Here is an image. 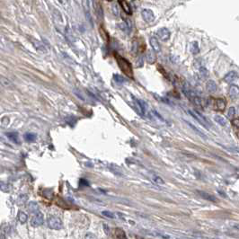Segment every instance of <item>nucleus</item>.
<instances>
[{
  "label": "nucleus",
  "mask_w": 239,
  "mask_h": 239,
  "mask_svg": "<svg viewBox=\"0 0 239 239\" xmlns=\"http://www.w3.org/2000/svg\"><path fill=\"white\" fill-rule=\"evenodd\" d=\"M227 149L228 151H230L231 153H233L235 155H237V156H239V147H227Z\"/></svg>",
  "instance_id": "obj_31"
},
{
  "label": "nucleus",
  "mask_w": 239,
  "mask_h": 239,
  "mask_svg": "<svg viewBox=\"0 0 239 239\" xmlns=\"http://www.w3.org/2000/svg\"><path fill=\"white\" fill-rule=\"evenodd\" d=\"M186 123H187V124H188V125L190 126V127H191V128H192V130H194V131H195V132L197 133V134L199 135V136H201V137H202V138H207V137H206V136L204 135V133H202V132H201V130H200L199 129H197V128L195 127V126H193V125H192V124L191 122H186Z\"/></svg>",
  "instance_id": "obj_23"
},
{
  "label": "nucleus",
  "mask_w": 239,
  "mask_h": 239,
  "mask_svg": "<svg viewBox=\"0 0 239 239\" xmlns=\"http://www.w3.org/2000/svg\"><path fill=\"white\" fill-rule=\"evenodd\" d=\"M141 16L147 23H151L155 20L154 13L150 9H143L142 12H141Z\"/></svg>",
  "instance_id": "obj_6"
},
{
  "label": "nucleus",
  "mask_w": 239,
  "mask_h": 239,
  "mask_svg": "<svg viewBox=\"0 0 239 239\" xmlns=\"http://www.w3.org/2000/svg\"><path fill=\"white\" fill-rule=\"evenodd\" d=\"M28 209H29L32 212H38L39 211V209H38V205L36 202H30L29 205H28Z\"/></svg>",
  "instance_id": "obj_24"
},
{
  "label": "nucleus",
  "mask_w": 239,
  "mask_h": 239,
  "mask_svg": "<svg viewBox=\"0 0 239 239\" xmlns=\"http://www.w3.org/2000/svg\"><path fill=\"white\" fill-rule=\"evenodd\" d=\"M119 4L121 5V7L122 8V10L125 12V14H127V15H131V8L129 5V3L126 1V0H119Z\"/></svg>",
  "instance_id": "obj_10"
},
{
  "label": "nucleus",
  "mask_w": 239,
  "mask_h": 239,
  "mask_svg": "<svg viewBox=\"0 0 239 239\" xmlns=\"http://www.w3.org/2000/svg\"><path fill=\"white\" fill-rule=\"evenodd\" d=\"M5 136L7 137L12 142L16 143V144H19L20 140H19V135L17 132H7L5 133Z\"/></svg>",
  "instance_id": "obj_13"
},
{
  "label": "nucleus",
  "mask_w": 239,
  "mask_h": 239,
  "mask_svg": "<svg viewBox=\"0 0 239 239\" xmlns=\"http://www.w3.org/2000/svg\"><path fill=\"white\" fill-rule=\"evenodd\" d=\"M190 50H191V52L192 54H198L200 52V48H199L198 43H196V41L192 43L191 47H190Z\"/></svg>",
  "instance_id": "obj_19"
},
{
  "label": "nucleus",
  "mask_w": 239,
  "mask_h": 239,
  "mask_svg": "<svg viewBox=\"0 0 239 239\" xmlns=\"http://www.w3.org/2000/svg\"><path fill=\"white\" fill-rule=\"evenodd\" d=\"M8 122H9V119L6 118V117H5L4 119H3V121H2V122H1V124H2V127H5V125H7L8 124Z\"/></svg>",
  "instance_id": "obj_37"
},
{
  "label": "nucleus",
  "mask_w": 239,
  "mask_h": 239,
  "mask_svg": "<svg viewBox=\"0 0 239 239\" xmlns=\"http://www.w3.org/2000/svg\"><path fill=\"white\" fill-rule=\"evenodd\" d=\"M9 226L8 225H5V226L2 227V229H1V233L2 234H6V233H9Z\"/></svg>",
  "instance_id": "obj_34"
},
{
  "label": "nucleus",
  "mask_w": 239,
  "mask_h": 239,
  "mask_svg": "<svg viewBox=\"0 0 239 239\" xmlns=\"http://www.w3.org/2000/svg\"><path fill=\"white\" fill-rule=\"evenodd\" d=\"M155 52L156 51L154 50H151V51H147V52L146 54V59H147V63H149V64H154L157 60V55Z\"/></svg>",
  "instance_id": "obj_8"
},
{
  "label": "nucleus",
  "mask_w": 239,
  "mask_h": 239,
  "mask_svg": "<svg viewBox=\"0 0 239 239\" xmlns=\"http://www.w3.org/2000/svg\"><path fill=\"white\" fill-rule=\"evenodd\" d=\"M113 79H114L117 83H119V84H122V83L125 82V78H124V77H123L122 76H121V75H118V74H115V75L113 76Z\"/></svg>",
  "instance_id": "obj_29"
},
{
  "label": "nucleus",
  "mask_w": 239,
  "mask_h": 239,
  "mask_svg": "<svg viewBox=\"0 0 239 239\" xmlns=\"http://www.w3.org/2000/svg\"><path fill=\"white\" fill-rule=\"evenodd\" d=\"M206 88L208 90V92L209 93H215L217 91V85L213 80H209L207 82Z\"/></svg>",
  "instance_id": "obj_14"
},
{
  "label": "nucleus",
  "mask_w": 239,
  "mask_h": 239,
  "mask_svg": "<svg viewBox=\"0 0 239 239\" xmlns=\"http://www.w3.org/2000/svg\"><path fill=\"white\" fill-rule=\"evenodd\" d=\"M43 221H44L43 214L41 212H40V211H38V212H36V214H35L32 219L31 225L32 227H40L43 224Z\"/></svg>",
  "instance_id": "obj_4"
},
{
  "label": "nucleus",
  "mask_w": 239,
  "mask_h": 239,
  "mask_svg": "<svg viewBox=\"0 0 239 239\" xmlns=\"http://www.w3.org/2000/svg\"><path fill=\"white\" fill-rule=\"evenodd\" d=\"M226 100L222 99V98H217L214 101V109L216 111H223L226 108Z\"/></svg>",
  "instance_id": "obj_7"
},
{
  "label": "nucleus",
  "mask_w": 239,
  "mask_h": 239,
  "mask_svg": "<svg viewBox=\"0 0 239 239\" xmlns=\"http://www.w3.org/2000/svg\"><path fill=\"white\" fill-rule=\"evenodd\" d=\"M18 219H19V221L21 222V224H24L27 221L28 217L24 212H20L18 215Z\"/></svg>",
  "instance_id": "obj_27"
},
{
  "label": "nucleus",
  "mask_w": 239,
  "mask_h": 239,
  "mask_svg": "<svg viewBox=\"0 0 239 239\" xmlns=\"http://www.w3.org/2000/svg\"><path fill=\"white\" fill-rule=\"evenodd\" d=\"M232 124H233L234 126H236V128H239V118L234 119L233 121H232Z\"/></svg>",
  "instance_id": "obj_35"
},
{
  "label": "nucleus",
  "mask_w": 239,
  "mask_h": 239,
  "mask_svg": "<svg viewBox=\"0 0 239 239\" xmlns=\"http://www.w3.org/2000/svg\"><path fill=\"white\" fill-rule=\"evenodd\" d=\"M150 178L152 179V181H153L154 184H158V185H164V184H165V181H164L162 178H161L160 176H158V175L151 174V175H150Z\"/></svg>",
  "instance_id": "obj_16"
},
{
  "label": "nucleus",
  "mask_w": 239,
  "mask_h": 239,
  "mask_svg": "<svg viewBox=\"0 0 239 239\" xmlns=\"http://www.w3.org/2000/svg\"><path fill=\"white\" fill-rule=\"evenodd\" d=\"M99 32H100V35L102 36V38L105 41H109V34H108V32H106V30L104 29V28L103 27V26H101L100 28H99Z\"/></svg>",
  "instance_id": "obj_20"
},
{
  "label": "nucleus",
  "mask_w": 239,
  "mask_h": 239,
  "mask_svg": "<svg viewBox=\"0 0 239 239\" xmlns=\"http://www.w3.org/2000/svg\"><path fill=\"white\" fill-rule=\"evenodd\" d=\"M27 200V195L26 194H23V195H20L19 196V199H18V202L21 203V204H23Z\"/></svg>",
  "instance_id": "obj_33"
},
{
  "label": "nucleus",
  "mask_w": 239,
  "mask_h": 239,
  "mask_svg": "<svg viewBox=\"0 0 239 239\" xmlns=\"http://www.w3.org/2000/svg\"><path fill=\"white\" fill-rule=\"evenodd\" d=\"M1 189H2L3 192H8L9 191V190H8V184H5V185L4 182H2V184H1Z\"/></svg>",
  "instance_id": "obj_36"
},
{
  "label": "nucleus",
  "mask_w": 239,
  "mask_h": 239,
  "mask_svg": "<svg viewBox=\"0 0 239 239\" xmlns=\"http://www.w3.org/2000/svg\"><path fill=\"white\" fill-rule=\"evenodd\" d=\"M24 138L28 142H32V141H34L35 139H36V135H35L34 133H32V132H27L24 135Z\"/></svg>",
  "instance_id": "obj_18"
},
{
  "label": "nucleus",
  "mask_w": 239,
  "mask_h": 239,
  "mask_svg": "<svg viewBox=\"0 0 239 239\" xmlns=\"http://www.w3.org/2000/svg\"><path fill=\"white\" fill-rule=\"evenodd\" d=\"M62 221L58 217L50 216L48 217V227L53 230H59L62 228Z\"/></svg>",
  "instance_id": "obj_2"
},
{
  "label": "nucleus",
  "mask_w": 239,
  "mask_h": 239,
  "mask_svg": "<svg viewBox=\"0 0 239 239\" xmlns=\"http://www.w3.org/2000/svg\"><path fill=\"white\" fill-rule=\"evenodd\" d=\"M235 114H236V109H235L234 107L229 108L228 112V117L230 118V119H231V118H234Z\"/></svg>",
  "instance_id": "obj_32"
},
{
  "label": "nucleus",
  "mask_w": 239,
  "mask_h": 239,
  "mask_svg": "<svg viewBox=\"0 0 239 239\" xmlns=\"http://www.w3.org/2000/svg\"><path fill=\"white\" fill-rule=\"evenodd\" d=\"M228 95L231 98H234V99L239 97V86L235 85L231 86L228 90Z\"/></svg>",
  "instance_id": "obj_12"
},
{
  "label": "nucleus",
  "mask_w": 239,
  "mask_h": 239,
  "mask_svg": "<svg viewBox=\"0 0 239 239\" xmlns=\"http://www.w3.org/2000/svg\"><path fill=\"white\" fill-rule=\"evenodd\" d=\"M189 113L191 114L195 119H197V121H198L201 125L204 126V127H206V128L209 127V122H208V119H207L204 116H203L201 113H200L199 111H191V110H190V111H189Z\"/></svg>",
  "instance_id": "obj_3"
},
{
  "label": "nucleus",
  "mask_w": 239,
  "mask_h": 239,
  "mask_svg": "<svg viewBox=\"0 0 239 239\" xmlns=\"http://www.w3.org/2000/svg\"><path fill=\"white\" fill-rule=\"evenodd\" d=\"M214 119H215V122H216L217 123H219V124L221 125V126H226V125L228 124L227 119H225V118H223V117H221V116H219V115L215 116V117H214Z\"/></svg>",
  "instance_id": "obj_21"
},
{
  "label": "nucleus",
  "mask_w": 239,
  "mask_h": 239,
  "mask_svg": "<svg viewBox=\"0 0 239 239\" xmlns=\"http://www.w3.org/2000/svg\"><path fill=\"white\" fill-rule=\"evenodd\" d=\"M33 45H34V47L37 49V50L39 51H41V52H46V49L44 48V46L41 44V43H39L38 41H33Z\"/></svg>",
  "instance_id": "obj_22"
},
{
  "label": "nucleus",
  "mask_w": 239,
  "mask_h": 239,
  "mask_svg": "<svg viewBox=\"0 0 239 239\" xmlns=\"http://www.w3.org/2000/svg\"><path fill=\"white\" fill-rule=\"evenodd\" d=\"M102 215H103L104 217H108V219H115V215L114 213H112L111 211H108V210H103L102 211Z\"/></svg>",
  "instance_id": "obj_28"
},
{
  "label": "nucleus",
  "mask_w": 239,
  "mask_h": 239,
  "mask_svg": "<svg viewBox=\"0 0 239 239\" xmlns=\"http://www.w3.org/2000/svg\"><path fill=\"white\" fill-rule=\"evenodd\" d=\"M149 43L152 47L153 50L156 51V52H160L161 51V47H160V44L158 43V41L156 37H151L149 39Z\"/></svg>",
  "instance_id": "obj_11"
},
{
  "label": "nucleus",
  "mask_w": 239,
  "mask_h": 239,
  "mask_svg": "<svg viewBox=\"0 0 239 239\" xmlns=\"http://www.w3.org/2000/svg\"><path fill=\"white\" fill-rule=\"evenodd\" d=\"M200 74H201V76L202 77V78H207V77L209 76V71H208V69L204 67H201L200 68Z\"/></svg>",
  "instance_id": "obj_26"
},
{
  "label": "nucleus",
  "mask_w": 239,
  "mask_h": 239,
  "mask_svg": "<svg viewBox=\"0 0 239 239\" xmlns=\"http://www.w3.org/2000/svg\"><path fill=\"white\" fill-rule=\"evenodd\" d=\"M115 59H116L119 68H121L123 74L130 77V78H133V69H132L131 64L129 62V60H127L125 58L122 57L121 55H119L117 53L115 54Z\"/></svg>",
  "instance_id": "obj_1"
},
{
  "label": "nucleus",
  "mask_w": 239,
  "mask_h": 239,
  "mask_svg": "<svg viewBox=\"0 0 239 239\" xmlns=\"http://www.w3.org/2000/svg\"><path fill=\"white\" fill-rule=\"evenodd\" d=\"M118 26L121 28V30H122V31H124V32H128L129 31H130V25H129V24L128 23H125V22H122V23H121V24H118Z\"/></svg>",
  "instance_id": "obj_25"
},
{
  "label": "nucleus",
  "mask_w": 239,
  "mask_h": 239,
  "mask_svg": "<svg viewBox=\"0 0 239 239\" xmlns=\"http://www.w3.org/2000/svg\"><path fill=\"white\" fill-rule=\"evenodd\" d=\"M198 192L203 199H205V200H208V201H213V202H216L217 201V199L215 198L214 196H212V195H210V194H209V193H207V192H201V191H198L197 192Z\"/></svg>",
  "instance_id": "obj_15"
},
{
  "label": "nucleus",
  "mask_w": 239,
  "mask_h": 239,
  "mask_svg": "<svg viewBox=\"0 0 239 239\" xmlns=\"http://www.w3.org/2000/svg\"><path fill=\"white\" fill-rule=\"evenodd\" d=\"M103 228H104V231H105V234H109V228L106 226L105 224H103Z\"/></svg>",
  "instance_id": "obj_38"
},
{
  "label": "nucleus",
  "mask_w": 239,
  "mask_h": 239,
  "mask_svg": "<svg viewBox=\"0 0 239 239\" xmlns=\"http://www.w3.org/2000/svg\"><path fill=\"white\" fill-rule=\"evenodd\" d=\"M138 103H139V104H140V107H141V109H142V111H143V112H144V114H145V112H146V111H147V104L146 103V102H144V101L141 100V99H138Z\"/></svg>",
  "instance_id": "obj_30"
},
{
  "label": "nucleus",
  "mask_w": 239,
  "mask_h": 239,
  "mask_svg": "<svg viewBox=\"0 0 239 239\" xmlns=\"http://www.w3.org/2000/svg\"><path fill=\"white\" fill-rule=\"evenodd\" d=\"M113 236L116 237V238H119V239L121 238H123V239L127 238V236H126V235H125V232L122 228H115Z\"/></svg>",
  "instance_id": "obj_17"
},
{
  "label": "nucleus",
  "mask_w": 239,
  "mask_h": 239,
  "mask_svg": "<svg viewBox=\"0 0 239 239\" xmlns=\"http://www.w3.org/2000/svg\"><path fill=\"white\" fill-rule=\"evenodd\" d=\"M238 78V75L236 72L235 71H231L229 73H228L226 76H224V80L225 82H227V83H232V82H234L235 80H236Z\"/></svg>",
  "instance_id": "obj_9"
},
{
  "label": "nucleus",
  "mask_w": 239,
  "mask_h": 239,
  "mask_svg": "<svg viewBox=\"0 0 239 239\" xmlns=\"http://www.w3.org/2000/svg\"><path fill=\"white\" fill-rule=\"evenodd\" d=\"M157 37L161 40V41H168L170 39V32L169 30H167L166 28H161V29H159L157 32Z\"/></svg>",
  "instance_id": "obj_5"
},
{
  "label": "nucleus",
  "mask_w": 239,
  "mask_h": 239,
  "mask_svg": "<svg viewBox=\"0 0 239 239\" xmlns=\"http://www.w3.org/2000/svg\"><path fill=\"white\" fill-rule=\"evenodd\" d=\"M108 1H112V0H108Z\"/></svg>",
  "instance_id": "obj_39"
}]
</instances>
